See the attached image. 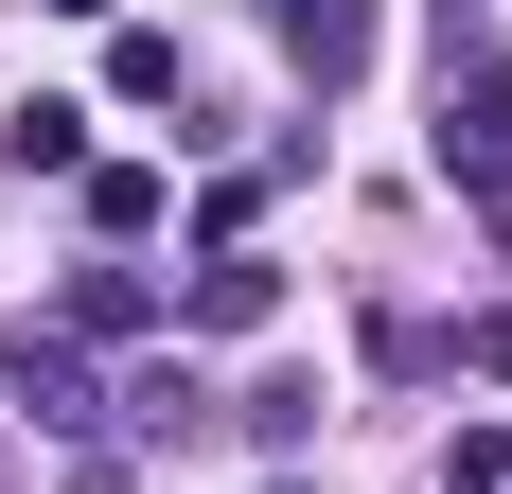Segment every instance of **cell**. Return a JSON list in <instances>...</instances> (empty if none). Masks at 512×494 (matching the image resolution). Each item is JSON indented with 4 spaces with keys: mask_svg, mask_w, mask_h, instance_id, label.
I'll return each instance as SVG.
<instances>
[{
    "mask_svg": "<svg viewBox=\"0 0 512 494\" xmlns=\"http://www.w3.org/2000/svg\"><path fill=\"white\" fill-rule=\"evenodd\" d=\"M0 389L36 406L53 442H89V424H106V389H89V336H53V318H18V336H0Z\"/></svg>",
    "mask_w": 512,
    "mask_h": 494,
    "instance_id": "1",
    "label": "cell"
},
{
    "mask_svg": "<svg viewBox=\"0 0 512 494\" xmlns=\"http://www.w3.org/2000/svg\"><path fill=\"white\" fill-rule=\"evenodd\" d=\"M265 318H283V265L265 247H212L195 283H177V336H265Z\"/></svg>",
    "mask_w": 512,
    "mask_h": 494,
    "instance_id": "2",
    "label": "cell"
},
{
    "mask_svg": "<svg viewBox=\"0 0 512 494\" xmlns=\"http://www.w3.org/2000/svg\"><path fill=\"white\" fill-rule=\"evenodd\" d=\"M283 18V53H301V89H354L371 71V0H265Z\"/></svg>",
    "mask_w": 512,
    "mask_h": 494,
    "instance_id": "3",
    "label": "cell"
},
{
    "mask_svg": "<svg viewBox=\"0 0 512 494\" xmlns=\"http://www.w3.org/2000/svg\"><path fill=\"white\" fill-rule=\"evenodd\" d=\"M53 336H159V283L106 247V265H71V300H53Z\"/></svg>",
    "mask_w": 512,
    "mask_h": 494,
    "instance_id": "4",
    "label": "cell"
},
{
    "mask_svg": "<svg viewBox=\"0 0 512 494\" xmlns=\"http://www.w3.org/2000/svg\"><path fill=\"white\" fill-rule=\"evenodd\" d=\"M460 159H512V53H477L460 89H442V177Z\"/></svg>",
    "mask_w": 512,
    "mask_h": 494,
    "instance_id": "5",
    "label": "cell"
},
{
    "mask_svg": "<svg viewBox=\"0 0 512 494\" xmlns=\"http://www.w3.org/2000/svg\"><path fill=\"white\" fill-rule=\"evenodd\" d=\"M0 142H18V177H89V106H53V89H36Z\"/></svg>",
    "mask_w": 512,
    "mask_h": 494,
    "instance_id": "6",
    "label": "cell"
},
{
    "mask_svg": "<svg viewBox=\"0 0 512 494\" xmlns=\"http://www.w3.org/2000/svg\"><path fill=\"white\" fill-rule=\"evenodd\" d=\"M106 406H124V424H142V442H177V424H195L212 389H195V371H177V353H142V371H124V389H106Z\"/></svg>",
    "mask_w": 512,
    "mask_h": 494,
    "instance_id": "7",
    "label": "cell"
},
{
    "mask_svg": "<svg viewBox=\"0 0 512 494\" xmlns=\"http://www.w3.org/2000/svg\"><path fill=\"white\" fill-rule=\"evenodd\" d=\"M106 89L124 106H195V71H177V36H106Z\"/></svg>",
    "mask_w": 512,
    "mask_h": 494,
    "instance_id": "8",
    "label": "cell"
},
{
    "mask_svg": "<svg viewBox=\"0 0 512 494\" xmlns=\"http://www.w3.org/2000/svg\"><path fill=\"white\" fill-rule=\"evenodd\" d=\"M89 230H106V247L159 230V177H142V159H89Z\"/></svg>",
    "mask_w": 512,
    "mask_h": 494,
    "instance_id": "9",
    "label": "cell"
},
{
    "mask_svg": "<svg viewBox=\"0 0 512 494\" xmlns=\"http://www.w3.org/2000/svg\"><path fill=\"white\" fill-rule=\"evenodd\" d=\"M248 442H265V459L318 442V371H265V389H248Z\"/></svg>",
    "mask_w": 512,
    "mask_h": 494,
    "instance_id": "10",
    "label": "cell"
},
{
    "mask_svg": "<svg viewBox=\"0 0 512 494\" xmlns=\"http://www.w3.org/2000/svg\"><path fill=\"white\" fill-rule=\"evenodd\" d=\"M442 494H512V424H460L442 442Z\"/></svg>",
    "mask_w": 512,
    "mask_h": 494,
    "instance_id": "11",
    "label": "cell"
},
{
    "mask_svg": "<svg viewBox=\"0 0 512 494\" xmlns=\"http://www.w3.org/2000/svg\"><path fill=\"white\" fill-rule=\"evenodd\" d=\"M460 371H495V389H512V300H495V318H460Z\"/></svg>",
    "mask_w": 512,
    "mask_h": 494,
    "instance_id": "12",
    "label": "cell"
},
{
    "mask_svg": "<svg viewBox=\"0 0 512 494\" xmlns=\"http://www.w3.org/2000/svg\"><path fill=\"white\" fill-rule=\"evenodd\" d=\"M53 18H106V0H53Z\"/></svg>",
    "mask_w": 512,
    "mask_h": 494,
    "instance_id": "13",
    "label": "cell"
}]
</instances>
